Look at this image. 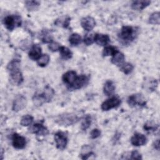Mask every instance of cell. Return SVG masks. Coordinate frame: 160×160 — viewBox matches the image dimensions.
I'll list each match as a JSON object with an SVG mask.
<instances>
[{"label":"cell","mask_w":160,"mask_h":160,"mask_svg":"<svg viewBox=\"0 0 160 160\" xmlns=\"http://www.w3.org/2000/svg\"><path fill=\"white\" fill-rule=\"evenodd\" d=\"M138 34L136 28L130 26H124L121 28L118 38L123 44H129L136 38Z\"/></svg>","instance_id":"6da1fadb"},{"label":"cell","mask_w":160,"mask_h":160,"mask_svg":"<svg viewBox=\"0 0 160 160\" xmlns=\"http://www.w3.org/2000/svg\"><path fill=\"white\" fill-rule=\"evenodd\" d=\"M54 89L50 86H46L42 93L34 94L32 98L33 103L37 106H41L44 102H50L54 97Z\"/></svg>","instance_id":"7a4b0ae2"},{"label":"cell","mask_w":160,"mask_h":160,"mask_svg":"<svg viewBox=\"0 0 160 160\" xmlns=\"http://www.w3.org/2000/svg\"><path fill=\"white\" fill-rule=\"evenodd\" d=\"M79 118L74 113H63L59 114L56 119V123L61 126H71L76 123Z\"/></svg>","instance_id":"3957f363"},{"label":"cell","mask_w":160,"mask_h":160,"mask_svg":"<svg viewBox=\"0 0 160 160\" xmlns=\"http://www.w3.org/2000/svg\"><path fill=\"white\" fill-rule=\"evenodd\" d=\"M3 23L6 29L12 31L14 28L21 25V18L18 15H9L4 18Z\"/></svg>","instance_id":"277c9868"},{"label":"cell","mask_w":160,"mask_h":160,"mask_svg":"<svg viewBox=\"0 0 160 160\" xmlns=\"http://www.w3.org/2000/svg\"><path fill=\"white\" fill-rule=\"evenodd\" d=\"M127 102L131 107H136L137 106H144L146 104L144 96L140 93H136L130 95L128 98Z\"/></svg>","instance_id":"5b68a950"},{"label":"cell","mask_w":160,"mask_h":160,"mask_svg":"<svg viewBox=\"0 0 160 160\" xmlns=\"http://www.w3.org/2000/svg\"><path fill=\"white\" fill-rule=\"evenodd\" d=\"M54 138L56 148L58 149L63 150L66 148L68 141L66 133L62 131H58L54 134Z\"/></svg>","instance_id":"8992f818"},{"label":"cell","mask_w":160,"mask_h":160,"mask_svg":"<svg viewBox=\"0 0 160 160\" xmlns=\"http://www.w3.org/2000/svg\"><path fill=\"white\" fill-rule=\"evenodd\" d=\"M121 102V99L117 96H113L106 101H104L101 106V109L104 111H109L112 108H116L120 105Z\"/></svg>","instance_id":"52a82bcc"},{"label":"cell","mask_w":160,"mask_h":160,"mask_svg":"<svg viewBox=\"0 0 160 160\" xmlns=\"http://www.w3.org/2000/svg\"><path fill=\"white\" fill-rule=\"evenodd\" d=\"M26 98L22 95H17L13 101L12 109L15 112H18L19 111L22 110L26 107Z\"/></svg>","instance_id":"ba28073f"},{"label":"cell","mask_w":160,"mask_h":160,"mask_svg":"<svg viewBox=\"0 0 160 160\" xmlns=\"http://www.w3.org/2000/svg\"><path fill=\"white\" fill-rule=\"evenodd\" d=\"M10 75V79L11 82L15 85H20L23 81L22 74L20 71V68L12 69L8 71Z\"/></svg>","instance_id":"9c48e42d"},{"label":"cell","mask_w":160,"mask_h":160,"mask_svg":"<svg viewBox=\"0 0 160 160\" xmlns=\"http://www.w3.org/2000/svg\"><path fill=\"white\" fill-rule=\"evenodd\" d=\"M12 144L14 148L21 149L25 147L26 140L24 136H22L18 133H14L12 137Z\"/></svg>","instance_id":"30bf717a"},{"label":"cell","mask_w":160,"mask_h":160,"mask_svg":"<svg viewBox=\"0 0 160 160\" xmlns=\"http://www.w3.org/2000/svg\"><path fill=\"white\" fill-rule=\"evenodd\" d=\"M89 81V77L85 74H81L79 76H77L76 80L73 84L69 87L72 89H79L84 87L88 84Z\"/></svg>","instance_id":"8fae6325"},{"label":"cell","mask_w":160,"mask_h":160,"mask_svg":"<svg viewBox=\"0 0 160 160\" xmlns=\"http://www.w3.org/2000/svg\"><path fill=\"white\" fill-rule=\"evenodd\" d=\"M147 142L146 137L141 133H135L131 138V143L135 146H141Z\"/></svg>","instance_id":"7c38bea8"},{"label":"cell","mask_w":160,"mask_h":160,"mask_svg":"<svg viewBox=\"0 0 160 160\" xmlns=\"http://www.w3.org/2000/svg\"><path fill=\"white\" fill-rule=\"evenodd\" d=\"M81 24L82 28L86 31H90L93 29L96 26V22L93 18L91 16H86L82 18Z\"/></svg>","instance_id":"4fadbf2b"},{"label":"cell","mask_w":160,"mask_h":160,"mask_svg":"<svg viewBox=\"0 0 160 160\" xmlns=\"http://www.w3.org/2000/svg\"><path fill=\"white\" fill-rule=\"evenodd\" d=\"M77 76V74L74 71H68L62 75V80L69 88L73 84Z\"/></svg>","instance_id":"5bb4252c"},{"label":"cell","mask_w":160,"mask_h":160,"mask_svg":"<svg viewBox=\"0 0 160 160\" xmlns=\"http://www.w3.org/2000/svg\"><path fill=\"white\" fill-rule=\"evenodd\" d=\"M94 41L99 46H106L110 41V38L108 34L96 33L94 35Z\"/></svg>","instance_id":"9a60e30c"},{"label":"cell","mask_w":160,"mask_h":160,"mask_svg":"<svg viewBox=\"0 0 160 160\" xmlns=\"http://www.w3.org/2000/svg\"><path fill=\"white\" fill-rule=\"evenodd\" d=\"M32 132L38 136H46L48 133V129L46 127L41 123H35L32 127Z\"/></svg>","instance_id":"2e32d148"},{"label":"cell","mask_w":160,"mask_h":160,"mask_svg":"<svg viewBox=\"0 0 160 160\" xmlns=\"http://www.w3.org/2000/svg\"><path fill=\"white\" fill-rule=\"evenodd\" d=\"M29 58L32 60H38L41 56V48L38 44H34L28 54Z\"/></svg>","instance_id":"e0dca14e"},{"label":"cell","mask_w":160,"mask_h":160,"mask_svg":"<svg viewBox=\"0 0 160 160\" xmlns=\"http://www.w3.org/2000/svg\"><path fill=\"white\" fill-rule=\"evenodd\" d=\"M150 3L151 1L148 0L134 1L131 4V8L134 10H142L148 6Z\"/></svg>","instance_id":"ac0fdd59"},{"label":"cell","mask_w":160,"mask_h":160,"mask_svg":"<svg viewBox=\"0 0 160 160\" xmlns=\"http://www.w3.org/2000/svg\"><path fill=\"white\" fill-rule=\"evenodd\" d=\"M115 85L112 81L111 80H108L106 81V82L104 84L103 87V91L104 93L106 96H111L113 94L114 90H115Z\"/></svg>","instance_id":"d6986e66"},{"label":"cell","mask_w":160,"mask_h":160,"mask_svg":"<svg viewBox=\"0 0 160 160\" xmlns=\"http://www.w3.org/2000/svg\"><path fill=\"white\" fill-rule=\"evenodd\" d=\"M124 55L121 52L118 51L112 57L111 62L115 65L120 66L122 64L124 63Z\"/></svg>","instance_id":"ffe728a7"},{"label":"cell","mask_w":160,"mask_h":160,"mask_svg":"<svg viewBox=\"0 0 160 160\" xmlns=\"http://www.w3.org/2000/svg\"><path fill=\"white\" fill-rule=\"evenodd\" d=\"M143 86L146 89L149 90V91H153L156 89L158 86V82L156 79L149 78L144 80Z\"/></svg>","instance_id":"44dd1931"},{"label":"cell","mask_w":160,"mask_h":160,"mask_svg":"<svg viewBox=\"0 0 160 160\" xmlns=\"http://www.w3.org/2000/svg\"><path fill=\"white\" fill-rule=\"evenodd\" d=\"M41 39L44 43H51L52 42V35L51 32L48 29H44L41 31Z\"/></svg>","instance_id":"7402d4cb"},{"label":"cell","mask_w":160,"mask_h":160,"mask_svg":"<svg viewBox=\"0 0 160 160\" xmlns=\"http://www.w3.org/2000/svg\"><path fill=\"white\" fill-rule=\"evenodd\" d=\"M70 21H71V18L70 17H69V16H62V17H61L59 19H57L55 21L54 24L56 26H61L64 28H68L69 26Z\"/></svg>","instance_id":"603a6c76"},{"label":"cell","mask_w":160,"mask_h":160,"mask_svg":"<svg viewBox=\"0 0 160 160\" xmlns=\"http://www.w3.org/2000/svg\"><path fill=\"white\" fill-rule=\"evenodd\" d=\"M59 51L61 58L64 59V60L71 59L72 56V51L67 47L61 46Z\"/></svg>","instance_id":"cb8c5ba5"},{"label":"cell","mask_w":160,"mask_h":160,"mask_svg":"<svg viewBox=\"0 0 160 160\" xmlns=\"http://www.w3.org/2000/svg\"><path fill=\"white\" fill-rule=\"evenodd\" d=\"M40 6V2L38 1H25V6L29 11L37 10Z\"/></svg>","instance_id":"d4e9b609"},{"label":"cell","mask_w":160,"mask_h":160,"mask_svg":"<svg viewBox=\"0 0 160 160\" xmlns=\"http://www.w3.org/2000/svg\"><path fill=\"white\" fill-rule=\"evenodd\" d=\"M81 36L78 33H72L69 38V42L72 46H77L81 42Z\"/></svg>","instance_id":"484cf974"},{"label":"cell","mask_w":160,"mask_h":160,"mask_svg":"<svg viewBox=\"0 0 160 160\" xmlns=\"http://www.w3.org/2000/svg\"><path fill=\"white\" fill-rule=\"evenodd\" d=\"M134 69V66L131 63L125 62L119 66V69L121 71L124 72L125 74H129L131 73Z\"/></svg>","instance_id":"4316f807"},{"label":"cell","mask_w":160,"mask_h":160,"mask_svg":"<svg viewBox=\"0 0 160 160\" xmlns=\"http://www.w3.org/2000/svg\"><path fill=\"white\" fill-rule=\"evenodd\" d=\"M118 51V49H117V48H116L114 46H106L102 51V56H112Z\"/></svg>","instance_id":"83f0119b"},{"label":"cell","mask_w":160,"mask_h":160,"mask_svg":"<svg viewBox=\"0 0 160 160\" xmlns=\"http://www.w3.org/2000/svg\"><path fill=\"white\" fill-rule=\"evenodd\" d=\"M50 60V57L48 54H42L41 56L37 60V63L38 66L41 67H45L46 66Z\"/></svg>","instance_id":"f1b7e54d"},{"label":"cell","mask_w":160,"mask_h":160,"mask_svg":"<svg viewBox=\"0 0 160 160\" xmlns=\"http://www.w3.org/2000/svg\"><path fill=\"white\" fill-rule=\"evenodd\" d=\"M34 118L30 114H26L23 116L21 119V124L22 126H29L33 122Z\"/></svg>","instance_id":"f546056e"},{"label":"cell","mask_w":160,"mask_h":160,"mask_svg":"<svg viewBox=\"0 0 160 160\" xmlns=\"http://www.w3.org/2000/svg\"><path fill=\"white\" fill-rule=\"evenodd\" d=\"M160 22V13L154 12L152 13L149 18V23L151 24H159Z\"/></svg>","instance_id":"4dcf8cb0"},{"label":"cell","mask_w":160,"mask_h":160,"mask_svg":"<svg viewBox=\"0 0 160 160\" xmlns=\"http://www.w3.org/2000/svg\"><path fill=\"white\" fill-rule=\"evenodd\" d=\"M91 117L88 114L85 116L81 123V129L82 131H86L91 126Z\"/></svg>","instance_id":"1f68e13d"},{"label":"cell","mask_w":160,"mask_h":160,"mask_svg":"<svg viewBox=\"0 0 160 160\" xmlns=\"http://www.w3.org/2000/svg\"><path fill=\"white\" fill-rule=\"evenodd\" d=\"M84 42L86 46H89L92 44L94 41V35L92 34H86L84 38Z\"/></svg>","instance_id":"d6a6232c"},{"label":"cell","mask_w":160,"mask_h":160,"mask_svg":"<svg viewBox=\"0 0 160 160\" xmlns=\"http://www.w3.org/2000/svg\"><path fill=\"white\" fill-rule=\"evenodd\" d=\"M60 47H61V46H60L59 43H58L57 42H54V41L49 43L48 45V48L52 52H56V51L59 50Z\"/></svg>","instance_id":"836d02e7"},{"label":"cell","mask_w":160,"mask_h":160,"mask_svg":"<svg viewBox=\"0 0 160 160\" xmlns=\"http://www.w3.org/2000/svg\"><path fill=\"white\" fill-rule=\"evenodd\" d=\"M158 125L153 124L152 122H148L146 124H144V128L146 131H156V129L158 128Z\"/></svg>","instance_id":"e575fe53"},{"label":"cell","mask_w":160,"mask_h":160,"mask_svg":"<svg viewBox=\"0 0 160 160\" xmlns=\"http://www.w3.org/2000/svg\"><path fill=\"white\" fill-rule=\"evenodd\" d=\"M129 159H142L141 154L136 150L132 151L130 154Z\"/></svg>","instance_id":"d590c367"},{"label":"cell","mask_w":160,"mask_h":160,"mask_svg":"<svg viewBox=\"0 0 160 160\" xmlns=\"http://www.w3.org/2000/svg\"><path fill=\"white\" fill-rule=\"evenodd\" d=\"M101 131L99 129H97V128L93 129L91 131V133H90L91 138L96 139V138H98V137H99L101 136Z\"/></svg>","instance_id":"8d00e7d4"},{"label":"cell","mask_w":160,"mask_h":160,"mask_svg":"<svg viewBox=\"0 0 160 160\" xmlns=\"http://www.w3.org/2000/svg\"><path fill=\"white\" fill-rule=\"evenodd\" d=\"M154 148L158 151L159 150V140L158 139L154 142Z\"/></svg>","instance_id":"74e56055"}]
</instances>
